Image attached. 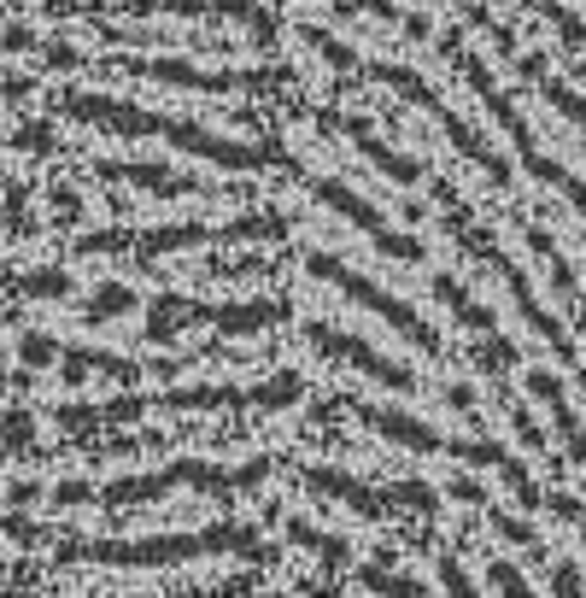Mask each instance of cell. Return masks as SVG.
Here are the masks:
<instances>
[{
  "mask_svg": "<svg viewBox=\"0 0 586 598\" xmlns=\"http://www.w3.org/2000/svg\"><path fill=\"white\" fill-rule=\"evenodd\" d=\"M434 200H440V217H446L452 241H458V247L469 252L475 265H487L492 276H499L504 288H510V299H517L522 323H528V329L540 334V340H545L551 352H558L563 364H581V352H574V334L563 329V317H551V311H545L540 299H533V288H528V276L517 270V258H510V252H504L499 241H492L487 229H481V223L469 217V206H463V194H458V188H452V182H434Z\"/></svg>",
  "mask_w": 586,
  "mask_h": 598,
  "instance_id": "1",
  "label": "cell"
},
{
  "mask_svg": "<svg viewBox=\"0 0 586 598\" xmlns=\"http://www.w3.org/2000/svg\"><path fill=\"white\" fill-rule=\"evenodd\" d=\"M112 70H135V77H147V83H170V88H194V94H247V88H270L281 83L288 70H194L182 65V59H129L118 53Z\"/></svg>",
  "mask_w": 586,
  "mask_h": 598,
  "instance_id": "9",
  "label": "cell"
},
{
  "mask_svg": "<svg viewBox=\"0 0 586 598\" xmlns=\"http://www.w3.org/2000/svg\"><path fill=\"white\" fill-rule=\"evenodd\" d=\"M47 200H53V211H59V217H65V223H77V217H83V200L70 194L65 182H59V188H53V194H47Z\"/></svg>",
  "mask_w": 586,
  "mask_h": 598,
  "instance_id": "44",
  "label": "cell"
},
{
  "mask_svg": "<svg viewBox=\"0 0 586 598\" xmlns=\"http://www.w3.org/2000/svg\"><path fill=\"white\" fill-rule=\"evenodd\" d=\"M270 475L265 458L240 463V470H217V463H199V458H182V463H165L159 475H129V481H112L100 493L106 504H147V499H165L176 487H199V493H247Z\"/></svg>",
  "mask_w": 586,
  "mask_h": 598,
  "instance_id": "4",
  "label": "cell"
},
{
  "mask_svg": "<svg viewBox=\"0 0 586 598\" xmlns=\"http://www.w3.org/2000/svg\"><path fill=\"white\" fill-rule=\"evenodd\" d=\"M428 288H434V299H440V306H446L452 317L463 323V329H475V334H499V323H492V311L481 306V299H475V293L463 288L458 276H446V270H440V276H434Z\"/></svg>",
  "mask_w": 586,
  "mask_h": 598,
  "instance_id": "23",
  "label": "cell"
},
{
  "mask_svg": "<svg viewBox=\"0 0 586 598\" xmlns=\"http://www.w3.org/2000/svg\"><path fill=\"white\" fill-rule=\"evenodd\" d=\"M53 499H59V504H88V499H94V487H88V481H59Z\"/></svg>",
  "mask_w": 586,
  "mask_h": 598,
  "instance_id": "46",
  "label": "cell"
},
{
  "mask_svg": "<svg viewBox=\"0 0 586 598\" xmlns=\"http://www.w3.org/2000/svg\"><path fill=\"white\" fill-rule=\"evenodd\" d=\"M299 36H305V47H317V53L329 59V65H335V70H358V53H352V47L340 42V36H329V29H322V24H305V29H299Z\"/></svg>",
  "mask_w": 586,
  "mask_h": 598,
  "instance_id": "30",
  "label": "cell"
},
{
  "mask_svg": "<svg viewBox=\"0 0 586 598\" xmlns=\"http://www.w3.org/2000/svg\"><path fill=\"white\" fill-rule=\"evenodd\" d=\"M36 493H42V487H36V481H12V504H29V499H36Z\"/></svg>",
  "mask_w": 586,
  "mask_h": 598,
  "instance_id": "53",
  "label": "cell"
},
{
  "mask_svg": "<svg viewBox=\"0 0 586 598\" xmlns=\"http://www.w3.org/2000/svg\"><path fill=\"white\" fill-rule=\"evenodd\" d=\"M18 352H24V364H53L59 358L53 334H24V340H18Z\"/></svg>",
  "mask_w": 586,
  "mask_h": 598,
  "instance_id": "39",
  "label": "cell"
},
{
  "mask_svg": "<svg viewBox=\"0 0 586 598\" xmlns=\"http://www.w3.org/2000/svg\"><path fill=\"white\" fill-rule=\"evenodd\" d=\"M281 235H288V217H276V211H247V217L211 229V241H281Z\"/></svg>",
  "mask_w": 586,
  "mask_h": 598,
  "instance_id": "27",
  "label": "cell"
},
{
  "mask_svg": "<svg viewBox=\"0 0 586 598\" xmlns=\"http://www.w3.org/2000/svg\"><path fill=\"white\" fill-rule=\"evenodd\" d=\"M12 147H18V153H29V159H47L59 141H53V129H47V124H18Z\"/></svg>",
  "mask_w": 586,
  "mask_h": 598,
  "instance_id": "35",
  "label": "cell"
},
{
  "mask_svg": "<svg viewBox=\"0 0 586 598\" xmlns=\"http://www.w3.org/2000/svg\"><path fill=\"white\" fill-rule=\"evenodd\" d=\"M528 393L551 411V429L563 434V446H569V458L574 463H586V422L574 417V405H569V393H563V381L551 376V370H528Z\"/></svg>",
  "mask_w": 586,
  "mask_h": 598,
  "instance_id": "19",
  "label": "cell"
},
{
  "mask_svg": "<svg viewBox=\"0 0 586 598\" xmlns=\"http://www.w3.org/2000/svg\"><path fill=\"white\" fill-rule=\"evenodd\" d=\"M0 88H6V100H18V106H24V100L36 94V77H24V70H12V77H6V83H0Z\"/></svg>",
  "mask_w": 586,
  "mask_h": 598,
  "instance_id": "49",
  "label": "cell"
},
{
  "mask_svg": "<svg viewBox=\"0 0 586 598\" xmlns=\"http://www.w3.org/2000/svg\"><path fill=\"white\" fill-rule=\"evenodd\" d=\"M124 311H135V288H124V282H100V288L88 293V323L124 317Z\"/></svg>",
  "mask_w": 586,
  "mask_h": 598,
  "instance_id": "29",
  "label": "cell"
},
{
  "mask_svg": "<svg viewBox=\"0 0 586 598\" xmlns=\"http://www.w3.org/2000/svg\"><path fill=\"white\" fill-rule=\"evenodd\" d=\"M305 340L322 352L329 364H346V370H358V376H370V381H381V388H393V393H417L422 381L411 376L405 364H393V358H381L370 340H358L352 329H335V323H322V317H311L305 323Z\"/></svg>",
  "mask_w": 586,
  "mask_h": 598,
  "instance_id": "10",
  "label": "cell"
},
{
  "mask_svg": "<svg viewBox=\"0 0 586 598\" xmlns=\"http://www.w3.org/2000/svg\"><path fill=\"white\" fill-rule=\"evenodd\" d=\"M358 422H370V429L381 434V440H399L405 452H446V434H434L422 417H411V411H387V405H346Z\"/></svg>",
  "mask_w": 586,
  "mask_h": 598,
  "instance_id": "18",
  "label": "cell"
},
{
  "mask_svg": "<svg viewBox=\"0 0 586 598\" xmlns=\"http://www.w3.org/2000/svg\"><path fill=\"white\" fill-rule=\"evenodd\" d=\"M53 111L77 118V124H94V129H112V135H165V118L159 111H141L129 100H112V94H53Z\"/></svg>",
  "mask_w": 586,
  "mask_h": 598,
  "instance_id": "12",
  "label": "cell"
},
{
  "mask_svg": "<svg viewBox=\"0 0 586 598\" xmlns=\"http://www.w3.org/2000/svg\"><path fill=\"white\" fill-rule=\"evenodd\" d=\"M293 540H299V545H311V552H317V557H329V563H346V557H352V545L346 540H329V534H317V528H305V522H293Z\"/></svg>",
  "mask_w": 586,
  "mask_h": 598,
  "instance_id": "34",
  "label": "cell"
},
{
  "mask_svg": "<svg viewBox=\"0 0 586 598\" xmlns=\"http://www.w3.org/2000/svg\"><path fill=\"white\" fill-rule=\"evenodd\" d=\"M358 12H370V18H381V24H399V0H358Z\"/></svg>",
  "mask_w": 586,
  "mask_h": 598,
  "instance_id": "47",
  "label": "cell"
},
{
  "mask_svg": "<svg viewBox=\"0 0 586 598\" xmlns=\"http://www.w3.org/2000/svg\"><path fill=\"white\" fill-rule=\"evenodd\" d=\"M452 6H458V12L469 18V24L481 29V36H487V42L499 47L504 59H522V42H517V29H510V24H499V18H492L487 6H481V0H452Z\"/></svg>",
  "mask_w": 586,
  "mask_h": 598,
  "instance_id": "28",
  "label": "cell"
},
{
  "mask_svg": "<svg viewBox=\"0 0 586 598\" xmlns=\"http://www.w3.org/2000/svg\"><path fill=\"white\" fill-rule=\"evenodd\" d=\"M6 229H12V235L18 229H24V235L36 229V217H29V206H24V188H12V200H6Z\"/></svg>",
  "mask_w": 586,
  "mask_h": 598,
  "instance_id": "40",
  "label": "cell"
},
{
  "mask_svg": "<svg viewBox=\"0 0 586 598\" xmlns=\"http://www.w3.org/2000/svg\"><path fill=\"white\" fill-rule=\"evenodd\" d=\"M299 182H305V194H317L329 211H340L352 229H363V235L376 241L387 258H399V265H422V241H417V235H399V229H387V217H381L370 200L352 194V182H340V176H311V170H299Z\"/></svg>",
  "mask_w": 586,
  "mask_h": 598,
  "instance_id": "8",
  "label": "cell"
},
{
  "mask_svg": "<svg viewBox=\"0 0 586 598\" xmlns=\"http://www.w3.org/2000/svg\"><path fill=\"white\" fill-rule=\"evenodd\" d=\"M240 545L252 552V528H211V534H170V540H135V545H65L70 557H88V563H118V569H135V563H188L199 552H224Z\"/></svg>",
  "mask_w": 586,
  "mask_h": 598,
  "instance_id": "7",
  "label": "cell"
},
{
  "mask_svg": "<svg viewBox=\"0 0 586 598\" xmlns=\"http://www.w3.org/2000/svg\"><path fill=\"white\" fill-rule=\"evenodd\" d=\"M199 241H211L206 223H165V229H100L77 241V252H135L141 265H153L159 252H188Z\"/></svg>",
  "mask_w": 586,
  "mask_h": 598,
  "instance_id": "11",
  "label": "cell"
},
{
  "mask_svg": "<svg viewBox=\"0 0 586 598\" xmlns=\"http://www.w3.org/2000/svg\"><path fill=\"white\" fill-rule=\"evenodd\" d=\"M452 499H463V504H487V487H481V481H469V475H458V481H452Z\"/></svg>",
  "mask_w": 586,
  "mask_h": 598,
  "instance_id": "48",
  "label": "cell"
},
{
  "mask_svg": "<svg viewBox=\"0 0 586 598\" xmlns=\"http://www.w3.org/2000/svg\"><path fill=\"white\" fill-rule=\"evenodd\" d=\"M399 29H405L411 42H434V24H428L422 12H405V18H399Z\"/></svg>",
  "mask_w": 586,
  "mask_h": 598,
  "instance_id": "50",
  "label": "cell"
},
{
  "mask_svg": "<svg viewBox=\"0 0 586 598\" xmlns=\"http://www.w3.org/2000/svg\"><path fill=\"white\" fill-rule=\"evenodd\" d=\"M533 88H540V94L551 100V106H558L563 118H569V124H581V129H586V100L574 94L569 83H558V77H551V70H545V77H540V83H533Z\"/></svg>",
  "mask_w": 586,
  "mask_h": 598,
  "instance_id": "32",
  "label": "cell"
},
{
  "mask_svg": "<svg viewBox=\"0 0 586 598\" xmlns=\"http://www.w3.org/2000/svg\"><path fill=\"white\" fill-rule=\"evenodd\" d=\"M528 247H533V258H540V265L551 270V288H558V299H569V311H574V306H581V288H574L569 258L558 252V235H551L545 223H528Z\"/></svg>",
  "mask_w": 586,
  "mask_h": 598,
  "instance_id": "25",
  "label": "cell"
},
{
  "mask_svg": "<svg viewBox=\"0 0 586 598\" xmlns=\"http://www.w3.org/2000/svg\"><path fill=\"white\" fill-rule=\"evenodd\" d=\"M352 6H358V0H352Z\"/></svg>",
  "mask_w": 586,
  "mask_h": 598,
  "instance_id": "54",
  "label": "cell"
},
{
  "mask_svg": "<svg viewBox=\"0 0 586 598\" xmlns=\"http://www.w3.org/2000/svg\"><path fill=\"white\" fill-rule=\"evenodd\" d=\"M469 358H475V370H481V376L504 381L522 364V352H517V340H510V334H481V340L469 347Z\"/></svg>",
  "mask_w": 586,
  "mask_h": 598,
  "instance_id": "26",
  "label": "cell"
},
{
  "mask_svg": "<svg viewBox=\"0 0 586 598\" xmlns=\"http://www.w3.org/2000/svg\"><path fill=\"white\" fill-rule=\"evenodd\" d=\"M29 440H36V417H29V411H6V417H0V446L18 452V446H29Z\"/></svg>",
  "mask_w": 586,
  "mask_h": 598,
  "instance_id": "37",
  "label": "cell"
},
{
  "mask_svg": "<svg viewBox=\"0 0 586 598\" xmlns=\"http://www.w3.org/2000/svg\"><path fill=\"white\" fill-rule=\"evenodd\" d=\"M112 12H165V18H235V24H252L258 36H276L270 12L258 0H118Z\"/></svg>",
  "mask_w": 586,
  "mask_h": 598,
  "instance_id": "16",
  "label": "cell"
},
{
  "mask_svg": "<svg viewBox=\"0 0 586 598\" xmlns=\"http://www.w3.org/2000/svg\"><path fill=\"white\" fill-rule=\"evenodd\" d=\"M0 47H6V53H36V47H42V42H36V29L12 24V29H6V36H0Z\"/></svg>",
  "mask_w": 586,
  "mask_h": 598,
  "instance_id": "43",
  "label": "cell"
},
{
  "mask_svg": "<svg viewBox=\"0 0 586 598\" xmlns=\"http://www.w3.org/2000/svg\"><path fill=\"white\" fill-rule=\"evenodd\" d=\"M446 405H452V411H475V388H469V381H452V388H446Z\"/></svg>",
  "mask_w": 586,
  "mask_h": 598,
  "instance_id": "51",
  "label": "cell"
},
{
  "mask_svg": "<svg viewBox=\"0 0 586 598\" xmlns=\"http://www.w3.org/2000/svg\"><path fill=\"white\" fill-rule=\"evenodd\" d=\"M317 129H335V135H346L352 147H358L363 159H370V165L381 170V176L387 182H422V165L411 153H399V147H387V141L376 135V129H370V118H340V111H317Z\"/></svg>",
  "mask_w": 586,
  "mask_h": 598,
  "instance_id": "15",
  "label": "cell"
},
{
  "mask_svg": "<svg viewBox=\"0 0 586 598\" xmlns=\"http://www.w3.org/2000/svg\"><path fill=\"white\" fill-rule=\"evenodd\" d=\"M434 42H440V53H446L452 65L463 70V83H469L475 94H481V106H487L492 118H499V129H504V135H510V141H517V153H522V165H528L533 176L545 182V188H558V194L569 200L574 211H586V182H574L569 170L558 165V159H545V153H540V141L528 135V124H522V111L510 106V94H504L499 83H492V70L481 65V59L469 53V47H463V36H458V29H440V36H434Z\"/></svg>",
  "mask_w": 586,
  "mask_h": 598,
  "instance_id": "2",
  "label": "cell"
},
{
  "mask_svg": "<svg viewBox=\"0 0 586 598\" xmlns=\"http://www.w3.org/2000/svg\"><path fill=\"white\" fill-rule=\"evenodd\" d=\"M551 586H558V598H586V586H581V575H574V563H558V569H551Z\"/></svg>",
  "mask_w": 586,
  "mask_h": 598,
  "instance_id": "42",
  "label": "cell"
},
{
  "mask_svg": "<svg viewBox=\"0 0 586 598\" xmlns=\"http://www.w3.org/2000/svg\"><path fill=\"white\" fill-rule=\"evenodd\" d=\"M199 323H211V306L182 299V293H165V299L147 311V340H153V347H165V340H176L182 329H199Z\"/></svg>",
  "mask_w": 586,
  "mask_h": 598,
  "instance_id": "22",
  "label": "cell"
},
{
  "mask_svg": "<svg viewBox=\"0 0 586 598\" xmlns=\"http://www.w3.org/2000/svg\"><path fill=\"white\" fill-rule=\"evenodd\" d=\"M551 511H558L563 522H574V528L586 522V504H581V499H569V493H551Z\"/></svg>",
  "mask_w": 586,
  "mask_h": 598,
  "instance_id": "45",
  "label": "cell"
},
{
  "mask_svg": "<svg viewBox=\"0 0 586 598\" xmlns=\"http://www.w3.org/2000/svg\"><path fill=\"white\" fill-rule=\"evenodd\" d=\"M305 270H311V276H317V282H329V288H335V293H346V299H358L363 311H376V317L387 323V329H399V334H405V340H411V347H417V352H428V358H440V352H446V340H440V329H434V323L422 317L417 306H405V299H393V293H381V288H376V282H370V276H358V270H352V265H340L335 252H311V258H305Z\"/></svg>",
  "mask_w": 586,
  "mask_h": 598,
  "instance_id": "3",
  "label": "cell"
},
{
  "mask_svg": "<svg viewBox=\"0 0 586 598\" xmlns=\"http://www.w3.org/2000/svg\"><path fill=\"white\" fill-rule=\"evenodd\" d=\"M147 411H153V399H141V393H124V399H106V405H59V429L65 434L124 429V422H141Z\"/></svg>",
  "mask_w": 586,
  "mask_h": 598,
  "instance_id": "20",
  "label": "cell"
},
{
  "mask_svg": "<svg viewBox=\"0 0 586 598\" xmlns=\"http://www.w3.org/2000/svg\"><path fill=\"white\" fill-rule=\"evenodd\" d=\"M487 522H492V534H504L510 545H528V552H540V534H533L528 522H517L510 511H487Z\"/></svg>",
  "mask_w": 586,
  "mask_h": 598,
  "instance_id": "36",
  "label": "cell"
},
{
  "mask_svg": "<svg viewBox=\"0 0 586 598\" xmlns=\"http://www.w3.org/2000/svg\"><path fill=\"white\" fill-rule=\"evenodd\" d=\"M305 487L311 493H322V499H335V504H346V511H358V516H370V522H387L393 511H399V487H370V481H358V475H346V470H329V463H305Z\"/></svg>",
  "mask_w": 586,
  "mask_h": 598,
  "instance_id": "13",
  "label": "cell"
},
{
  "mask_svg": "<svg viewBox=\"0 0 586 598\" xmlns=\"http://www.w3.org/2000/svg\"><path fill=\"white\" fill-rule=\"evenodd\" d=\"M18 293H24V299H65L70 276L65 270H24V276H18Z\"/></svg>",
  "mask_w": 586,
  "mask_h": 598,
  "instance_id": "31",
  "label": "cell"
},
{
  "mask_svg": "<svg viewBox=\"0 0 586 598\" xmlns=\"http://www.w3.org/2000/svg\"><path fill=\"white\" fill-rule=\"evenodd\" d=\"M370 77H376V83H387V88H393V94H399V100H411V106H422V111H428V118H434V124H440V129H446V135H452V147H458V153L469 159V165H481V170H487L492 182H499V188H510V165H504V159L492 153L487 141H481V135H475V129H469V124H463V118H458V111L446 106V94H440V88H434V83H422V77H417V70H411V65H393V59H376V65H370Z\"/></svg>",
  "mask_w": 586,
  "mask_h": 598,
  "instance_id": "5",
  "label": "cell"
},
{
  "mask_svg": "<svg viewBox=\"0 0 586 598\" xmlns=\"http://www.w3.org/2000/svg\"><path fill=\"white\" fill-rule=\"evenodd\" d=\"M363 586L381 593V598H428L422 581H411V575H387V569H363Z\"/></svg>",
  "mask_w": 586,
  "mask_h": 598,
  "instance_id": "33",
  "label": "cell"
},
{
  "mask_svg": "<svg viewBox=\"0 0 586 598\" xmlns=\"http://www.w3.org/2000/svg\"><path fill=\"white\" fill-rule=\"evenodd\" d=\"M59 364H65V381H88V376L135 381V376H141V364H135V358H118V352H94V347H70Z\"/></svg>",
  "mask_w": 586,
  "mask_h": 598,
  "instance_id": "24",
  "label": "cell"
},
{
  "mask_svg": "<svg viewBox=\"0 0 586 598\" xmlns=\"http://www.w3.org/2000/svg\"><path fill=\"white\" fill-rule=\"evenodd\" d=\"M94 176L106 182H129V188H147L159 200H188V194H217L211 182L188 176L176 165H147V159H94Z\"/></svg>",
  "mask_w": 586,
  "mask_h": 598,
  "instance_id": "14",
  "label": "cell"
},
{
  "mask_svg": "<svg viewBox=\"0 0 586 598\" xmlns=\"http://www.w3.org/2000/svg\"><path fill=\"white\" fill-rule=\"evenodd\" d=\"M504 417H510V429H517V440H522V446H545V429L533 422V411H528V405H517V399H510V405H504Z\"/></svg>",
  "mask_w": 586,
  "mask_h": 598,
  "instance_id": "38",
  "label": "cell"
},
{
  "mask_svg": "<svg viewBox=\"0 0 586 598\" xmlns=\"http://www.w3.org/2000/svg\"><path fill=\"white\" fill-rule=\"evenodd\" d=\"M36 53H42V65H53V70H65V65H77V59H83L70 42H42Z\"/></svg>",
  "mask_w": 586,
  "mask_h": 598,
  "instance_id": "41",
  "label": "cell"
},
{
  "mask_svg": "<svg viewBox=\"0 0 586 598\" xmlns=\"http://www.w3.org/2000/svg\"><path fill=\"white\" fill-rule=\"evenodd\" d=\"M288 317V299H240V306H211L217 334H265Z\"/></svg>",
  "mask_w": 586,
  "mask_h": 598,
  "instance_id": "21",
  "label": "cell"
},
{
  "mask_svg": "<svg viewBox=\"0 0 586 598\" xmlns=\"http://www.w3.org/2000/svg\"><path fill=\"white\" fill-rule=\"evenodd\" d=\"M305 399L299 370H276L270 381H199V388H170L159 405L170 411H288Z\"/></svg>",
  "mask_w": 586,
  "mask_h": 598,
  "instance_id": "6",
  "label": "cell"
},
{
  "mask_svg": "<svg viewBox=\"0 0 586 598\" xmlns=\"http://www.w3.org/2000/svg\"><path fill=\"white\" fill-rule=\"evenodd\" d=\"M446 452H452V458H463V463H475V470H492L504 487L528 504V511H540V487H533L528 463H522L517 452H504L499 440H446Z\"/></svg>",
  "mask_w": 586,
  "mask_h": 598,
  "instance_id": "17",
  "label": "cell"
},
{
  "mask_svg": "<svg viewBox=\"0 0 586 598\" xmlns=\"http://www.w3.org/2000/svg\"><path fill=\"white\" fill-rule=\"evenodd\" d=\"M440 569H446V586H452V598H475V586L463 581V569H458V563H452V557H446V563H440Z\"/></svg>",
  "mask_w": 586,
  "mask_h": 598,
  "instance_id": "52",
  "label": "cell"
}]
</instances>
